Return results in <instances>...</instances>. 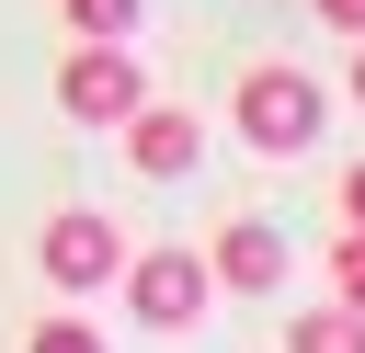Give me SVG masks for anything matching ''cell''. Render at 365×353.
<instances>
[{
	"mask_svg": "<svg viewBox=\"0 0 365 353\" xmlns=\"http://www.w3.org/2000/svg\"><path fill=\"white\" fill-rule=\"evenodd\" d=\"M228 137H240L251 159H308V148L331 137V91H319L297 57H251V68L228 80Z\"/></svg>",
	"mask_w": 365,
	"mask_h": 353,
	"instance_id": "obj_1",
	"label": "cell"
},
{
	"mask_svg": "<svg viewBox=\"0 0 365 353\" xmlns=\"http://www.w3.org/2000/svg\"><path fill=\"white\" fill-rule=\"evenodd\" d=\"M114 296H125V330H148V342H182V330H205V307H217V273H205V251H194V239H125V273H114Z\"/></svg>",
	"mask_w": 365,
	"mask_h": 353,
	"instance_id": "obj_2",
	"label": "cell"
},
{
	"mask_svg": "<svg viewBox=\"0 0 365 353\" xmlns=\"http://www.w3.org/2000/svg\"><path fill=\"white\" fill-rule=\"evenodd\" d=\"M148 102V68H137V34H57V114L114 137L125 114Z\"/></svg>",
	"mask_w": 365,
	"mask_h": 353,
	"instance_id": "obj_3",
	"label": "cell"
},
{
	"mask_svg": "<svg viewBox=\"0 0 365 353\" xmlns=\"http://www.w3.org/2000/svg\"><path fill=\"white\" fill-rule=\"evenodd\" d=\"M125 239H137V228H114L103 205H57V216L34 228V273H46L57 296H114V273H125Z\"/></svg>",
	"mask_w": 365,
	"mask_h": 353,
	"instance_id": "obj_4",
	"label": "cell"
},
{
	"mask_svg": "<svg viewBox=\"0 0 365 353\" xmlns=\"http://www.w3.org/2000/svg\"><path fill=\"white\" fill-rule=\"evenodd\" d=\"M194 251H205L217 296H251V307H262V296H285V273H297V239H285L274 216H228V228H217V239H194Z\"/></svg>",
	"mask_w": 365,
	"mask_h": 353,
	"instance_id": "obj_5",
	"label": "cell"
},
{
	"mask_svg": "<svg viewBox=\"0 0 365 353\" xmlns=\"http://www.w3.org/2000/svg\"><path fill=\"white\" fill-rule=\"evenodd\" d=\"M114 148H125V171H137V182H182V171L205 159V114H194V102H160V91H148V102H137V114L114 125Z\"/></svg>",
	"mask_w": 365,
	"mask_h": 353,
	"instance_id": "obj_6",
	"label": "cell"
},
{
	"mask_svg": "<svg viewBox=\"0 0 365 353\" xmlns=\"http://www.w3.org/2000/svg\"><path fill=\"white\" fill-rule=\"evenodd\" d=\"M23 353H114V330H103L80 296H57V307H34V319H23Z\"/></svg>",
	"mask_w": 365,
	"mask_h": 353,
	"instance_id": "obj_7",
	"label": "cell"
},
{
	"mask_svg": "<svg viewBox=\"0 0 365 353\" xmlns=\"http://www.w3.org/2000/svg\"><path fill=\"white\" fill-rule=\"evenodd\" d=\"M285 353H365V307H342V296H319V307H297V330H285Z\"/></svg>",
	"mask_w": 365,
	"mask_h": 353,
	"instance_id": "obj_8",
	"label": "cell"
},
{
	"mask_svg": "<svg viewBox=\"0 0 365 353\" xmlns=\"http://www.w3.org/2000/svg\"><path fill=\"white\" fill-rule=\"evenodd\" d=\"M57 11V34H137L148 23V0H46Z\"/></svg>",
	"mask_w": 365,
	"mask_h": 353,
	"instance_id": "obj_9",
	"label": "cell"
},
{
	"mask_svg": "<svg viewBox=\"0 0 365 353\" xmlns=\"http://www.w3.org/2000/svg\"><path fill=\"white\" fill-rule=\"evenodd\" d=\"M319 273H331V296H342V307H365V228H342V216H331V239H319Z\"/></svg>",
	"mask_w": 365,
	"mask_h": 353,
	"instance_id": "obj_10",
	"label": "cell"
},
{
	"mask_svg": "<svg viewBox=\"0 0 365 353\" xmlns=\"http://www.w3.org/2000/svg\"><path fill=\"white\" fill-rule=\"evenodd\" d=\"M331 216H342V228H365V159H354V171L331 182Z\"/></svg>",
	"mask_w": 365,
	"mask_h": 353,
	"instance_id": "obj_11",
	"label": "cell"
},
{
	"mask_svg": "<svg viewBox=\"0 0 365 353\" xmlns=\"http://www.w3.org/2000/svg\"><path fill=\"white\" fill-rule=\"evenodd\" d=\"M308 23L319 34H365V0H308Z\"/></svg>",
	"mask_w": 365,
	"mask_h": 353,
	"instance_id": "obj_12",
	"label": "cell"
},
{
	"mask_svg": "<svg viewBox=\"0 0 365 353\" xmlns=\"http://www.w3.org/2000/svg\"><path fill=\"white\" fill-rule=\"evenodd\" d=\"M354 57H342V91H354V114H365V34H342Z\"/></svg>",
	"mask_w": 365,
	"mask_h": 353,
	"instance_id": "obj_13",
	"label": "cell"
}]
</instances>
